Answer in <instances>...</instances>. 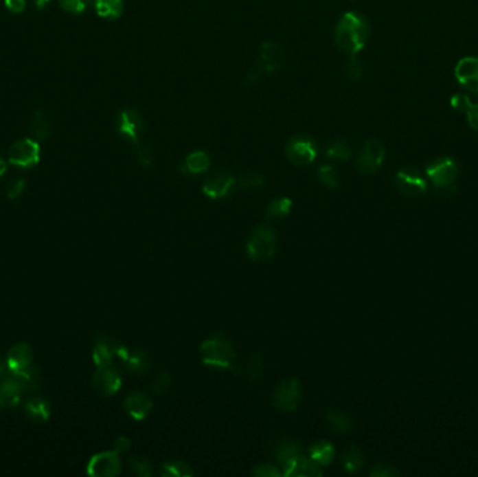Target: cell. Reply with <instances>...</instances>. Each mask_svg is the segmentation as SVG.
Here are the masks:
<instances>
[{
    "mask_svg": "<svg viewBox=\"0 0 478 477\" xmlns=\"http://www.w3.org/2000/svg\"><path fill=\"white\" fill-rule=\"evenodd\" d=\"M369 34V23L363 14L347 12L341 16L336 25L334 39L337 47L343 52L348 55H358L365 48Z\"/></svg>",
    "mask_w": 478,
    "mask_h": 477,
    "instance_id": "cell-1",
    "label": "cell"
},
{
    "mask_svg": "<svg viewBox=\"0 0 478 477\" xmlns=\"http://www.w3.org/2000/svg\"><path fill=\"white\" fill-rule=\"evenodd\" d=\"M201 354L202 363L206 367L218 370L232 368L236 359L234 346L224 333H214L209 336L201 346Z\"/></svg>",
    "mask_w": 478,
    "mask_h": 477,
    "instance_id": "cell-2",
    "label": "cell"
},
{
    "mask_svg": "<svg viewBox=\"0 0 478 477\" xmlns=\"http://www.w3.org/2000/svg\"><path fill=\"white\" fill-rule=\"evenodd\" d=\"M277 247L275 230L267 224L255 227L247 243V254L252 260H267L274 256Z\"/></svg>",
    "mask_w": 478,
    "mask_h": 477,
    "instance_id": "cell-3",
    "label": "cell"
},
{
    "mask_svg": "<svg viewBox=\"0 0 478 477\" xmlns=\"http://www.w3.org/2000/svg\"><path fill=\"white\" fill-rule=\"evenodd\" d=\"M286 65V54L280 44L267 41L260 47V54L256 66L249 76V82H255L263 74H273L280 71Z\"/></svg>",
    "mask_w": 478,
    "mask_h": 477,
    "instance_id": "cell-4",
    "label": "cell"
},
{
    "mask_svg": "<svg viewBox=\"0 0 478 477\" xmlns=\"http://www.w3.org/2000/svg\"><path fill=\"white\" fill-rule=\"evenodd\" d=\"M286 157L294 166L304 167L312 164L317 157V144L313 137L306 135L293 136L284 148Z\"/></svg>",
    "mask_w": 478,
    "mask_h": 477,
    "instance_id": "cell-5",
    "label": "cell"
},
{
    "mask_svg": "<svg viewBox=\"0 0 478 477\" xmlns=\"http://www.w3.org/2000/svg\"><path fill=\"white\" fill-rule=\"evenodd\" d=\"M39 158H41V146L34 137L20 139L9 150V163L16 167L31 168L38 164Z\"/></svg>",
    "mask_w": 478,
    "mask_h": 477,
    "instance_id": "cell-6",
    "label": "cell"
},
{
    "mask_svg": "<svg viewBox=\"0 0 478 477\" xmlns=\"http://www.w3.org/2000/svg\"><path fill=\"white\" fill-rule=\"evenodd\" d=\"M273 401L280 412L291 413L297 410L302 401V386L299 381L297 378H287L278 384L274 390Z\"/></svg>",
    "mask_w": 478,
    "mask_h": 477,
    "instance_id": "cell-7",
    "label": "cell"
},
{
    "mask_svg": "<svg viewBox=\"0 0 478 477\" xmlns=\"http://www.w3.org/2000/svg\"><path fill=\"white\" fill-rule=\"evenodd\" d=\"M457 164L451 157L436 158V160L429 163L425 168L426 177L437 189H448L453 186L457 178Z\"/></svg>",
    "mask_w": 478,
    "mask_h": 477,
    "instance_id": "cell-8",
    "label": "cell"
},
{
    "mask_svg": "<svg viewBox=\"0 0 478 477\" xmlns=\"http://www.w3.org/2000/svg\"><path fill=\"white\" fill-rule=\"evenodd\" d=\"M386 148L378 139H369L356 158V168L363 174L376 173L385 162Z\"/></svg>",
    "mask_w": 478,
    "mask_h": 477,
    "instance_id": "cell-9",
    "label": "cell"
},
{
    "mask_svg": "<svg viewBox=\"0 0 478 477\" xmlns=\"http://www.w3.org/2000/svg\"><path fill=\"white\" fill-rule=\"evenodd\" d=\"M116 129L119 135H122L130 143L137 146L144 132V119L136 109H124L117 115Z\"/></svg>",
    "mask_w": 478,
    "mask_h": 477,
    "instance_id": "cell-10",
    "label": "cell"
},
{
    "mask_svg": "<svg viewBox=\"0 0 478 477\" xmlns=\"http://www.w3.org/2000/svg\"><path fill=\"white\" fill-rule=\"evenodd\" d=\"M124 379L119 374L116 368L112 366L106 367H97V371L93 375L91 379V388L100 395V396H113L122 388Z\"/></svg>",
    "mask_w": 478,
    "mask_h": 477,
    "instance_id": "cell-11",
    "label": "cell"
},
{
    "mask_svg": "<svg viewBox=\"0 0 478 477\" xmlns=\"http://www.w3.org/2000/svg\"><path fill=\"white\" fill-rule=\"evenodd\" d=\"M122 470V463L116 451L95 454L87 465V473L94 477H112Z\"/></svg>",
    "mask_w": 478,
    "mask_h": 477,
    "instance_id": "cell-12",
    "label": "cell"
},
{
    "mask_svg": "<svg viewBox=\"0 0 478 477\" xmlns=\"http://www.w3.org/2000/svg\"><path fill=\"white\" fill-rule=\"evenodd\" d=\"M397 190L405 196H418L426 192V181L421 171L416 167H406L396 174L394 179Z\"/></svg>",
    "mask_w": 478,
    "mask_h": 477,
    "instance_id": "cell-13",
    "label": "cell"
},
{
    "mask_svg": "<svg viewBox=\"0 0 478 477\" xmlns=\"http://www.w3.org/2000/svg\"><path fill=\"white\" fill-rule=\"evenodd\" d=\"M116 357L122 360L126 370L132 374H144L152 367V359L150 353L143 348L130 350L126 346L121 344L116 351Z\"/></svg>",
    "mask_w": 478,
    "mask_h": 477,
    "instance_id": "cell-14",
    "label": "cell"
},
{
    "mask_svg": "<svg viewBox=\"0 0 478 477\" xmlns=\"http://www.w3.org/2000/svg\"><path fill=\"white\" fill-rule=\"evenodd\" d=\"M119 346H121V343H119L116 337H113L112 335H108V333L98 335L95 339L94 350H93V360L95 366L97 367L112 366L113 357L116 355Z\"/></svg>",
    "mask_w": 478,
    "mask_h": 477,
    "instance_id": "cell-15",
    "label": "cell"
},
{
    "mask_svg": "<svg viewBox=\"0 0 478 477\" xmlns=\"http://www.w3.org/2000/svg\"><path fill=\"white\" fill-rule=\"evenodd\" d=\"M455 77L466 90L478 94V58L468 56L459 60L455 67Z\"/></svg>",
    "mask_w": 478,
    "mask_h": 477,
    "instance_id": "cell-16",
    "label": "cell"
},
{
    "mask_svg": "<svg viewBox=\"0 0 478 477\" xmlns=\"http://www.w3.org/2000/svg\"><path fill=\"white\" fill-rule=\"evenodd\" d=\"M322 474V466L305 455H299L283 466L286 477H321Z\"/></svg>",
    "mask_w": 478,
    "mask_h": 477,
    "instance_id": "cell-17",
    "label": "cell"
},
{
    "mask_svg": "<svg viewBox=\"0 0 478 477\" xmlns=\"http://www.w3.org/2000/svg\"><path fill=\"white\" fill-rule=\"evenodd\" d=\"M235 184V177L220 173L206 179V182L202 186V192L210 199H223L231 193Z\"/></svg>",
    "mask_w": 478,
    "mask_h": 477,
    "instance_id": "cell-18",
    "label": "cell"
},
{
    "mask_svg": "<svg viewBox=\"0 0 478 477\" xmlns=\"http://www.w3.org/2000/svg\"><path fill=\"white\" fill-rule=\"evenodd\" d=\"M124 408L133 420L141 421L150 414L152 409V401L144 392H132L126 396Z\"/></svg>",
    "mask_w": 478,
    "mask_h": 477,
    "instance_id": "cell-19",
    "label": "cell"
},
{
    "mask_svg": "<svg viewBox=\"0 0 478 477\" xmlns=\"http://www.w3.org/2000/svg\"><path fill=\"white\" fill-rule=\"evenodd\" d=\"M23 389L9 374L0 378V408L13 409L21 402Z\"/></svg>",
    "mask_w": 478,
    "mask_h": 477,
    "instance_id": "cell-20",
    "label": "cell"
},
{
    "mask_svg": "<svg viewBox=\"0 0 478 477\" xmlns=\"http://www.w3.org/2000/svg\"><path fill=\"white\" fill-rule=\"evenodd\" d=\"M273 455L275 458V461L280 463L282 466H284L286 463L291 462L293 459H295L297 456L302 455V444L297 440L288 439V436H284V439H280L274 441L273 447H271Z\"/></svg>",
    "mask_w": 478,
    "mask_h": 477,
    "instance_id": "cell-21",
    "label": "cell"
},
{
    "mask_svg": "<svg viewBox=\"0 0 478 477\" xmlns=\"http://www.w3.org/2000/svg\"><path fill=\"white\" fill-rule=\"evenodd\" d=\"M32 359H34V353L31 346L27 343H19L9 350L6 360L9 364V370L12 373V371L21 370L24 367L31 366Z\"/></svg>",
    "mask_w": 478,
    "mask_h": 477,
    "instance_id": "cell-22",
    "label": "cell"
},
{
    "mask_svg": "<svg viewBox=\"0 0 478 477\" xmlns=\"http://www.w3.org/2000/svg\"><path fill=\"white\" fill-rule=\"evenodd\" d=\"M210 168V155L203 151L197 150L186 155L185 162L181 166V171L187 175H198L206 173Z\"/></svg>",
    "mask_w": 478,
    "mask_h": 477,
    "instance_id": "cell-23",
    "label": "cell"
},
{
    "mask_svg": "<svg viewBox=\"0 0 478 477\" xmlns=\"http://www.w3.org/2000/svg\"><path fill=\"white\" fill-rule=\"evenodd\" d=\"M10 375L17 381V384L20 385L23 392L38 390L39 386H41V384H43L39 370L35 366H32V364L28 366V367L21 368V370L12 371Z\"/></svg>",
    "mask_w": 478,
    "mask_h": 477,
    "instance_id": "cell-24",
    "label": "cell"
},
{
    "mask_svg": "<svg viewBox=\"0 0 478 477\" xmlns=\"http://www.w3.org/2000/svg\"><path fill=\"white\" fill-rule=\"evenodd\" d=\"M308 456L313 459L317 465L325 467L333 463L336 458V448L330 441H317L308 448Z\"/></svg>",
    "mask_w": 478,
    "mask_h": 477,
    "instance_id": "cell-25",
    "label": "cell"
},
{
    "mask_svg": "<svg viewBox=\"0 0 478 477\" xmlns=\"http://www.w3.org/2000/svg\"><path fill=\"white\" fill-rule=\"evenodd\" d=\"M24 410L30 420L45 423L51 416V403L44 397H30L24 405Z\"/></svg>",
    "mask_w": 478,
    "mask_h": 477,
    "instance_id": "cell-26",
    "label": "cell"
},
{
    "mask_svg": "<svg viewBox=\"0 0 478 477\" xmlns=\"http://www.w3.org/2000/svg\"><path fill=\"white\" fill-rule=\"evenodd\" d=\"M326 421L329 424V427L336 432V434H341L345 435L348 434L352 428H354V420L352 417L341 409H330L326 413Z\"/></svg>",
    "mask_w": 478,
    "mask_h": 477,
    "instance_id": "cell-27",
    "label": "cell"
},
{
    "mask_svg": "<svg viewBox=\"0 0 478 477\" xmlns=\"http://www.w3.org/2000/svg\"><path fill=\"white\" fill-rule=\"evenodd\" d=\"M451 104L455 109L466 113L468 125L478 132V104H473L471 100L464 94H455Z\"/></svg>",
    "mask_w": 478,
    "mask_h": 477,
    "instance_id": "cell-28",
    "label": "cell"
},
{
    "mask_svg": "<svg viewBox=\"0 0 478 477\" xmlns=\"http://www.w3.org/2000/svg\"><path fill=\"white\" fill-rule=\"evenodd\" d=\"M97 14L105 20H117L125 12L124 0H93Z\"/></svg>",
    "mask_w": 478,
    "mask_h": 477,
    "instance_id": "cell-29",
    "label": "cell"
},
{
    "mask_svg": "<svg viewBox=\"0 0 478 477\" xmlns=\"http://www.w3.org/2000/svg\"><path fill=\"white\" fill-rule=\"evenodd\" d=\"M341 462H343L344 469L348 473H358L365 465L364 454L360 450V447H356V445H351L343 452Z\"/></svg>",
    "mask_w": 478,
    "mask_h": 477,
    "instance_id": "cell-30",
    "label": "cell"
},
{
    "mask_svg": "<svg viewBox=\"0 0 478 477\" xmlns=\"http://www.w3.org/2000/svg\"><path fill=\"white\" fill-rule=\"evenodd\" d=\"M30 131H31V135L35 140H38V142L45 140L51 133V122H49L48 116L41 111L34 112V115L31 118Z\"/></svg>",
    "mask_w": 478,
    "mask_h": 477,
    "instance_id": "cell-31",
    "label": "cell"
},
{
    "mask_svg": "<svg viewBox=\"0 0 478 477\" xmlns=\"http://www.w3.org/2000/svg\"><path fill=\"white\" fill-rule=\"evenodd\" d=\"M193 473L192 466L183 461L166 462L158 470V474L164 477H189L193 476Z\"/></svg>",
    "mask_w": 478,
    "mask_h": 477,
    "instance_id": "cell-32",
    "label": "cell"
},
{
    "mask_svg": "<svg viewBox=\"0 0 478 477\" xmlns=\"http://www.w3.org/2000/svg\"><path fill=\"white\" fill-rule=\"evenodd\" d=\"M351 154H352V148L343 139H336V140L330 142V144L326 148V157L332 158V160H337V162L348 160Z\"/></svg>",
    "mask_w": 478,
    "mask_h": 477,
    "instance_id": "cell-33",
    "label": "cell"
},
{
    "mask_svg": "<svg viewBox=\"0 0 478 477\" xmlns=\"http://www.w3.org/2000/svg\"><path fill=\"white\" fill-rule=\"evenodd\" d=\"M293 209V201L290 197H278L267 206V216L270 219H282L290 214Z\"/></svg>",
    "mask_w": 478,
    "mask_h": 477,
    "instance_id": "cell-34",
    "label": "cell"
},
{
    "mask_svg": "<svg viewBox=\"0 0 478 477\" xmlns=\"http://www.w3.org/2000/svg\"><path fill=\"white\" fill-rule=\"evenodd\" d=\"M130 469L141 477H148L152 474V463L151 461L144 455H135L129 458Z\"/></svg>",
    "mask_w": 478,
    "mask_h": 477,
    "instance_id": "cell-35",
    "label": "cell"
},
{
    "mask_svg": "<svg viewBox=\"0 0 478 477\" xmlns=\"http://www.w3.org/2000/svg\"><path fill=\"white\" fill-rule=\"evenodd\" d=\"M344 73L348 80L358 82L363 77V62L358 55H350L344 66Z\"/></svg>",
    "mask_w": 478,
    "mask_h": 477,
    "instance_id": "cell-36",
    "label": "cell"
},
{
    "mask_svg": "<svg viewBox=\"0 0 478 477\" xmlns=\"http://www.w3.org/2000/svg\"><path fill=\"white\" fill-rule=\"evenodd\" d=\"M317 178L326 188L329 189H336L339 185V175L337 171L333 166L325 164L317 171Z\"/></svg>",
    "mask_w": 478,
    "mask_h": 477,
    "instance_id": "cell-37",
    "label": "cell"
},
{
    "mask_svg": "<svg viewBox=\"0 0 478 477\" xmlns=\"http://www.w3.org/2000/svg\"><path fill=\"white\" fill-rule=\"evenodd\" d=\"M172 385V375L167 371L158 374L152 381H151V390L154 395L161 396L170 390Z\"/></svg>",
    "mask_w": 478,
    "mask_h": 477,
    "instance_id": "cell-38",
    "label": "cell"
},
{
    "mask_svg": "<svg viewBox=\"0 0 478 477\" xmlns=\"http://www.w3.org/2000/svg\"><path fill=\"white\" fill-rule=\"evenodd\" d=\"M236 182L242 189H256V188H260L264 185V177L259 173L249 171V173H245L239 177V179Z\"/></svg>",
    "mask_w": 478,
    "mask_h": 477,
    "instance_id": "cell-39",
    "label": "cell"
},
{
    "mask_svg": "<svg viewBox=\"0 0 478 477\" xmlns=\"http://www.w3.org/2000/svg\"><path fill=\"white\" fill-rule=\"evenodd\" d=\"M263 373V355L260 353H253L247 364V374L249 381H256Z\"/></svg>",
    "mask_w": 478,
    "mask_h": 477,
    "instance_id": "cell-40",
    "label": "cell"
},
{
    "mask_svg": "<svg viewBox=\"0 0 478 477\" xmlns=\"http://www.w3.org/2000/svg\"><path fill=\"white\" fill-rule=\"evenodd\" d=\"M59 5L63 10L71 13V14H82L86 12L93 0H58Z\"/></svg>",
    "mask_w": 478,
    "mask_h": 477,
    "instance_id": "cell-41",
    "label": "cell"
},
{
    "mask_svg": "<svg viewBox=\"0 0 478 477\" xmlns=\"http://www.w3.org/2000/svg\"><path fill=\"white\" fill-rule=\"evenodd\" d=\"M251 474L255 477H280L283 476V472L278 470V467L271 463H262L256 465L251 470Z\"/></svg>",
    "mask_w": 478,
    "mask_h": 477,
    "instance_id": "cell-42",
    "label": "cell"
},
{
    "mask_svg": "<svg viewBox=\"0 0 478 477\" xmlns=\"http://www.w3.org/2000/svg\"><path fill=\"white\" fill-rule=\"evenodd\" d=\"M371 477H397L400 476V470H398L396 466L393 465H383V463H376L371 472H369Z\"/></svg>",
    "mask_w": 478,
    "mask_h": 477,
    "instance_id": "cell-43",
    "label": "cell"
},
{
    "mask_svg": "<svg viewBox=\"0 0 478 477\" xmlns=\"http://www.w3.org/2000/svg\"><path fill=\"white\" fill-rule=\"evenodd\" d=\"M154 151L143 144H137V160L143 167H150L154 163Z\"/></svg>",
    "mask_w": 478,
    "mask_h": 477,
    "instance_id": "cell-44",
    "label": "cell"
},
{
    "mask_svg": "<svg viewBox=\"0 0 478 477\" xmlns=\"http://www.w3.org/2000/svg\"><path fill=\"white\" fill-rule=\"evenodd\" d=\"M25 189V179L24 178H17L13 182L9 184L6 189V196L8 199H17Z\"/></svg>",
    "mask_w": 478,
    "mask_h": 477,
    "instance_id": "cell-45",
    "label": "cell"
},
{
    "mask_svg": "<svg viewBox=\"0 0 478 477\" xmlns=\"http://www.w3.org/2000/svg\"><path fill=\"white\" fill-rule=\"evenodd\" d=\"M6 9L13 14H20L27 8V0H5Z\"/></svg>",
    "mask_w": 478,
    "mask_h": 477,
    "instance_id": "cell-46",
    "label": "cell"
},
{
    "mask_svg": "<svg viewBox=\"0 0 478 477\" xmlns=\"http://www.w3.org/2000/svg\"><path fill=\"white\" fill-rule=\"evenodd\" d=\"M129 450H130V440L128 439V436H119V439H116L113 451H116L119 455H122V454H126Z\"/></svg>",
    "mask_w": 478,
    "mask_h": 477,
    "instance_id": "cell-47",
    "label": "cell"
},
{
    "mask_svg": "<svg viewBox=\"0 0 478 477\" xmlns=\"http://www.w3.org/2000/svg\"><path fill=\"white\" fill-rule=\"evenodd\" d=\"M10 374V370H9V364H8V360H3V359H0V378L2 377H6Z\"/></svg>",
    "mask_w": 478,
    "mask_h": 477,
    "instance_id": "cell-48",
    "label": "cell"
},
{
    "mask_svg": "<svg viewBox=\"0 0 478 477\" xmlns=\"http://www.w3.org/2000/svg\"><path fill=\"white\" fill-rule=\"evenodd\" d=\"M32 2H34L35 8L38 10H44V9H47L49 6V3L52 2V0H32Z\"/></svg>",
    "mask_w": 478,
    "mask_h": 477,
    "instance_id": "cell-49",
    "label": "cell"
},
{
    "mask_svg": "<svg viewBox=\"0 0 478 477\" xmlns=\"http://www.w3.org/2000/svg\"><path fill=\"white\" fill-rule=\"evenodd\" d=\"M6 171H8V163L3 160L2 157H0V179L3 178V175L6 174Z\"/></svg>",
    "mask_w": 478,
    "mask_h": 477,
    "instance_id": "cell-50",
    "label": "cell"
}]
</instances>
